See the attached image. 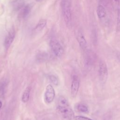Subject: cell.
Wrapping results in <instances>:
<instances>
[{
	"mask_svg": "<svg viewBox=\"0 0 120 120\" xmlns=\"http://www.w3.org/2000/svg\"><path fill=\"white\" fill-rule=\"evenodd\" d=\"M57 110L65 120H71L74 118V112L68 100L64 96H61L58 99Z\"/></svg>",
	"mask_w": 120,
	"mask_h": 120,
	"instance_id": "1",
	"label": "cell"
},
{
	"mask_svg": "<svg viewBox=\"0 0 120 120\" xmlns=\"http://www.w3.org/2000/svg\"><path fill=\"white\" fill-rule=\"evenodd\" d=\"M61 10L64 21L67 26H70L72 22V13L70 0H62Z\"/></svg>",
	"mask_w": 120,
	"mask_h": 120,
	"instance_id": "2",
	"label": "cell"
},
{
	"mask_svg": "<svg viewBox=\"0 0 120 120\" xmlns=\"http://www.w3.org/2000/svg\"><path fill=\"white\" fill-rule=\"evenodd\" d=\"M98 77L100 83L105 84L108 78V69L106 63L104 60L100 61L98 66Z\"/></svg>",
	"mask_w": 120,
	"mask_h": 120,
	"instance_id": "3",
	"label": "cell"
},
{
	"mask_svg": "<svg viewBox=\"0 0 120 120\" xmlns=\"http://www.w3.org/2000/svg\"><path fill=\"white\" fill-rule=\"evenodd\" d=\"M50 46L52 52L56 56L60 57L63 55L64 49L57 40L55 39H51L50 42Z\"/></svg>",
	"mask_w": 120,
	"mask_h": 120,
	"instance_id": "4",
	"label": "cell"
},
{
	"mask_svg": "<svg viewBox=\"0 0 120 120\" xmlns=\"http://www.w3.org/2000/svg\"><path fill=\"white\" fill-rule=\"evenodd\" d=\"M45 101L47 103H51L54 100L55 97V90L51 84L46 86L44 95Z\"/></svg>",
	"mask_w": 120,
	"mask_h": 120,
	"instance_id": "5",
	"label": "cell"
},
{
	"mask_svg": "<svg viewBox=\"0 0 120 120\" xmlns=\"http://www.w3.org/2000/svg\"><path fill=\"white\" fill-rule=\"evenodd\" d=\"M80 87L79 79L76 75H74L71 85V94L73 97H75L77 95Z\"/></svg>",
	"mask_w": 120,
	"mask_h": 120,
	"instance_id": "6",
	"label": "cell"
},
{
	"mask_svg": "<svg viewBox=\"0 0 120 120\" xmlns=\"http://www.w3.org/2000/svg\"><path fill=\"white\" fill-rule=\"evenodd\" d=\"M15 30L14 29L12 28L8 32V33L6 36L4 40V46L7 50L9 48L11 45L13 43L15 37Z\"/></svg>",
	"mask_w": 120,
	"mask_h": 120,
	"instance_id": "7",
	"label": "cell"
},
{
	"mask_svg": "<svg viewBox=\"0 0 120 120\" xmlns=\"http://www.w3.org/2000/svg\"><path fill=\"white\" fill-rule=\"evenodd\" d=\"M77 40L80 47L83 50H85L87 48V41L85 38V37L82 31V30H79L76 35Z\"/></svg>",
	"mask_w": 120,
	"mask_h": 120,
	"instance_id": "8",
	"label": "cell"
},
{
	"mask_svg": "<svg viewBox=\"0 0 120 120\" xmlns=\"http://www.w3.org/2000/svg\"><path fill=\"white\" fill-rule=\"evenodd\" d=\"M97 14L98 18L101 20L105 18L106 15V11L105 7L101 4H99L97 8Z\"/></svg>",
	"mask_w": 120,
	"mask_h": 120,
	"instance_id": "9",
	"label": "cell"
},
{
	"mask_svg": "<svg viewBox=\"0 0 120 120\" xmlns=\"http://www.w3.org/2000/svg\"><path fill=\"white\" fill-rule=\"evenodd\" d=\"M30 90L31 87L30 86H28L24 90L22 97V102L26 103L28 101L30 98Z\"/></svg>",
	"mask_w": 120,
	"mask_h": 120,
	"instance_id": "10",
	"label": "cell"
},
{
	"mask_svg": "<svg viewBox=\"0 0 120 120\" xmlns=\"http://www.w3.org/2000/svg\"><path fill=\"white\" fill-rule=\"evenodd\" d=\"M32 8V6L30 4H28L25 6L22 10V16L23 18L26 17L30 12V11Z\"/></svg>",
	"mask_w": 120,
	"mask_h": 120,
	"instance_id": "11",
	"label": "cell"
},
{
	"mask_svg": "<svg viewBox=\"0 0 120 120\" xmlns=\"http://www.w3.org/2000/svg\"><path fill=\"white\" fill-rule=\"evenodd\" d=\"M46 24V21L45 19H41L36 25L35 30L36 31H39L42 30L45 26Z\"/></svg>",
	"mask_w": 120,
	"mask_h": 120,
	"instance_id": "12",
	"label": "cell"
},
{
	"mask_svg": "<svg viewBox=\"0 0 120 120\" xmlns=\"http://www.w3.org/2000/svg\"><path fill=\"white\" fill-rule=\"evenodd\" d=\"M77 109L78 111L85 113H88L89 112L88 107L85 104L82 103L77 105Z\"/></svg>",
	"mask_w": 120,
	"mask_h": 120,
	"instance_id": "13",
	"label": "cell"
},
{
	"mask_svg": "<svg viewBox=\"0 0 120 120\" xmlns=\"http://www.w3.org/2000/svg\"><path fill=\"white\" fill-rule=\"evenodd\" d=\"M7 82L6 80H2L0 82V97L3 96L5 93Z\"/></svg>",
	"mask_w": 120,
	"mask_h": 120,
	"instance_id": "14",
	"label": "cell"
},
{
	"mask_svg": "<svg viewBox=\"0 0 120 120\" xmlns=\"http://www.w3.org/2000/svg\"><path fill=\"white\" fill-rule=\"evenodd\" d=\"M117 30L120 32V6L117 8Z\"/></svg>",
	"mask_w": 120,
	"mask_h": 120,
	"instance_id": "15",
	"label": "cell"
},
{
	"mask_svg": "<svg viewBox=\"0 0 120 120\" xmlns=\"http://www.w3.org/2000/svg\"><path fill=\"white\" fill-rule=\"evenodd\" d=\"M49 79L50 81L55 85H58L59 84V80L58 78L54 75H51L49 76Z\"/></svg>",
	"mask_w": 120,
	"mask_h": 120,
	"instance_id": "16",
	"label": "cell"
},
{
	"mask_svg": "<svg viewBox=\"0 0 120 120\" xmlns=\"http://www.w3.org/2000/svg\"><path fill=\"white\" fill-rule=\"evenodd\" d=\"M75 120H93L90 118L83 116H76L74 117Z\"/></svg>",
	"mask_w": 120,
	"mask_h": 120,
	"instance_id": "17",
	"label": "cell"
},
{
	"mask_svg": "<svg viewBox=\"0 0 120 120\" xmlns=\"http://www.w3.org/2000/svg\"><path fill=\"white\" fill-rule=\"evenodd\" d=\"M113 5L116 6L117 8L120 5V0H110Z\"/></svg>",
	"mask_w": 120,
	"mask_h": 120,
	"instance_id": "18",
	"label": "cell"
},
{
	"mask_svg": "<svg viewBox=\"0 0 120 120\" xmlns=\"http://www.w3.org/2000/svg\"><path fill=\"white\" fill-rule=\"evenodd\" d=\"M118 59H119V61H120V54H119V55H118Z\"/></svg>",
	"mask_w": 120,
	"mask_h": 120,
	"instance_id": "19",
	"label": "cell"
},
{
	"mask_svg": "<svg viewBox=\"0 0 120 120\" xmlns=\"http://www.w3.org/2000/svg\"><path fill=\"white\" fill-rule=\"evenodd\" d=\"M2 102L0 101V109L1 107H2Z\"/></svg>",
	"mask_w": 120,
	"mask_h": 120,
	"instance_id": "20",
	"label": "cell"
},
{
	"mask_svg": "<svg viewBox=\"0 0 120 120\" xmlns=\"http://www.w3.org/2000/svg\"><path fill=\"white\" fill-rule=\"evenodd\" d=\"M36 1H41V0H36Z\"/></svg>",
	"mask_w": 120,
	"mask_h": 120,
	"instance_id": "21",
	"label": "cell"
}]
</instances>
